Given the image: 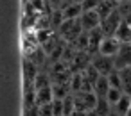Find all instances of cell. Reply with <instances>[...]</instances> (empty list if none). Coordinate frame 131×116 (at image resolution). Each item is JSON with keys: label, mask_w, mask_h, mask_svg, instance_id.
<instances>
[{"label": "cell", "mask_w": 131, "mask_h": 116, "mask_svg": "<svg viewBox=\"0 0 131 116\" xmlns=\"http://www.w3.org/2000/svg\"><path fill=\"white\" fill-rule=\"evenodd\" d=\"M124 22H126V23H129V25H131V13H129V14H127V16H126V18H124Z\"/></svg>", "instance_id": "obj_27"}, {"label": "cell", "mask_w": 131, "mask_h": 116, "mask_svg": "<svg viewBox=\"0 0 131 116\" xmlns=\"http://www.w3.org/2000/svg\"><path fill=\"white\" fill-rule=\"evenodd\" d=\"M117 7H118V6L113 2V0H101V4H99V7H97V13H99V16L104 20V18L110 16Z\"/></svg>", "instance_id": "obj_13"}, {"label": "cell", "mask_w": 131, "mask_h": 116, "mask_svg": "<svg viewBox=\"0 0 131 116\" xmlns=\"http://www.w3.org/2000/svg\"><path fill=\"white\" fill-rule=\"evenodd\" d=\"M124 95H126V93H124L122 89H118V88H111V89H110V93H108V96H106V100H108L111 105H115V104H117Z\"/></svg>", "instance_id": "obj_19"}, {"label": "cell", "mask_w": 131, "mask_h": 116, "mask_svg": "<svg viewBox=\"0 0 131 116\" xmlns=\"http://www.w3.org/2000/svg\"><path fill=\"white\" fill-rule=\"evenodd\" d=\"M86 112H88V111H77V109H75L70 116H86Z\"/></svg>", "instance_id": "obj_26"}, {"label": "cell", "mask_w": 131, "mask_h": 116, "mask_svg": "<svg viewBox=\"0 0 131 116\" xmlns=\"http://www.w3.org/2000/svg\"><path fill=\"white\" fill-rule=\"evenodd\" d=\"M104 38L106 36H104V32H102L101 27L95 29V31H92V32H88V52L92 55L99 54V47H101V43H102Z\"/></svg>", "instance_id": "obj_8"}, {"label": "cell", "mask_w": 131, "mask_h": 116, "mask_svg": "<svg viewBox=\"0 0 131 116\" xmlns=\"http://www.w3.org/2000/svg\"><path fill=\"white\" fill-rule=\"evenodd\" d=\"M129 36H131V25L126 23V22H122V25L118 27L115 38H117L120 43H127V41H129Z\"/></svg>", "instance_id": "obj_16"}, {"label": "cell", "mask_w": 131, "mask_h": 116, "mask_svg": "<svg viewBox=\"0 0 131 116\" xmlns=\"http://www.w3.org/2000/svg\"><path fill=\"white\" fill-rule=\"evenodd\" d=\"M110 89H111V84H110L108 77L101 75V79H99V80L95 82V86H93V93H95L99 98H106L108 93H110Z\"/></svg>", "instance_id": "obj_11"}, {"label": "cell", "mask_w": 131, "mask_h": 116, "mask_svg": "<svg viewBox=\"0 0 131 116\" xmlns=\"http://www.w3.org/2000/svg\"><path fill=\"white\" fill-rule=\"evenodd\" d=\"M113 61H115L117 70L129 68L131 66V45L129 43H122L120 45V50L117 52V55L113 57Z\"/></svg>", "instance_id": "obj_7"}, {"label": "cell", "mask_w": 131, "mask_h": 116, "mask_svg": "<svg viewBox=\"0 0 131 116\" xmlns=\"http://www.w3.org/2000/svg\"><path fill=\"white\" fill-rule=\"evenodd\" d=\"M129 109H131V96H129V95H124V96L113 105V112L118 114V116H126Z\"/></svg>", "instance_id": "obj_12"}, {"label": "cell", "mask_w": 131, "mask_h": 116, "mask_svg": "<svg viewBox=\"0 0 131 116\" xmlns=\"http://www.w3.org/2000/svg\"><path fill=\"white\" fill-rule=\"evenodd\" d=\"M127 43H129V45H131V36H129V41H127Z\"/></svg>", "instance_id": "obj_29"}, {"label": "cell", "mask_w": 131, "mask_h": 116, "mask_svg": "<svg viewBox=\"0 0 131 116\" xmlns=\"http://www.w3.org/2000/svg\"><path fill=\"white\" fill-rule=\"evenodd\" d=\"M122 22H124V18H122V14H120L118 7H117V9H115L110 16H106V18L102 20V23H101V29H102V32H104V36H115L117 31H118V27L122 25Z\"/></svg>", "instance_id": "obj_2"}, {"label": "cell", "mask_w": 131, "mask_h": 116, "mask_svg": "<svg viewBox=\"0 0 131 116\" xmlns=\"http://www.w3.org/2000/svg\"><path fill=\"white\" fill-rule=\"evenodd\" d=\"M86 116H99V114H97L95 111H88V112H86Z\"/></svg>", "instance_id": "obj_28"}, {"label": "cell", "mask_w": 131, "mask_h": 116, "mask_svg": "<svg viewBox=\"0 0 131 116\" xmlns=\"http://www.w3.org/2000/svg\"><path fill=\"white\" fill-rule=\"evenodd\" d=\"M92 64H93V66L97 68V71H99L101 75H104V77H108L113 70H117L113 57H108V55H102V54L92 55Z\"/></svg>", "instance_id": "obj_3"}, {"label": "cell", "mask_w": 131, "mask_h": 116, "mask_svg": "<svg viewBox=\"0 0 131 116\" xmlns=\"http://www.w3.org/2000/svg\"><path fill=\"white\" fill-rule=\"evenodd\" d=\"M108 80H110L111 88H118V89H122V84H120V73H118V70H113V71L108 75Z\"/></svg>", "instance_id": "obj_20"}, {"label": "cell", "mask_w": 131, "mask_h": 116, "mask_svg": "<svg viewBox=\"0 0 131 116\" xmlns=\"http://www.w3.org/2000/svg\"><path fill=\"white\" fill-rule=\"evenodd\" d=\"M118 73H120L122 91H124L126 95L131 96V66H129V68H122V70H118Z\"/></svg>", "instance_id": "obj_14"}, {"label": "cell", "mask_w": 131, "mask_h": 116, "mask_svg": "<svg viewBox=\"0 0 131 116\" xmlns=\"http://www.w3.org/2000/svg\"><path fill=\"white\" fill-rule=\"evenodd\" d=\"M74 100H75L77 111H93L99 102V96L95 93H75Z\"/></svg>", "instance_id": "obj_4"}, {"label": "cell", "mask_w": 131, "mask_h": 116, "mask_svg": "<svg viewBox=\"0 0 131 116\" xmlns=\"http://www.w3.org/2000/svg\"><path fill=\"white\" fill-rule=\"evenodd\" d=\"M47 4H49L50 11H54V9H63L65 0H47Z\"/></svg>", "instance_id": "obj_24"}, {"label": "cell", "mask_w": 131, "mask_h": 116, "mask_svg": "<svg viewBox=\"0 0 131 116\" xmlns=\"http://www.w3.org/2000/svg\"><path fill=\"white\" fill-rule=\"evenodd\" d=\"M113 116H118V114H115V112H113Z\"/></svg>", "instance_id": "obj_30"}, {"label": "cell", "mask_w": 131, "mask_h": 116, "mask_svg": "<svg viewBox=\"0 0 131 116\" xmlns=\"http://www.w3.org/2000/svg\"><path fill=\"white\" fill-rule=\"evenodd\" d=\"M63 16L65 20H79L83 16V4H70V6H65L63 9Z\"/></svg>", "instance_id": "obj_10"}, {"label": "cell", "mask_w": 131, "mask_h": 116, "mask_svg": "<svg viewBox=\"0 0 131 116\" xmlns=\"http://www.w3.org/2000/svg\"><path fill=\"white\" fill-rule=\"evenodd\" d=\"M74 111H75V100H74V95H68L67 98H63V114L70 116Z\"/></svg>", "instance_id": "obj_18"}, {"label": "cell", "mask_w": 131, "mask_h": 116, "mask_svg": "<svg viewBox=\"0 0 131 116\" xmlns=\"http://www.w3.org/2000/svg\"><path fill=\"white\" fill-rule=\"evenodd\" d=\"M120 45H122V43H120L115 36H106V38L102 39L101 47H99V54L108 55V57H115L117 52L120 50Z\"/></svg>", "instance_id": "obj_6"}, {"label": "cell", "mask_w": 131, "mask_h": 116, "mask_svg": "<svg viewBox=\"0 0 131 116\" xmlns=\"http://www.w3.org/2000/svg\"><path fill=\"white\" fill-rule=\"evenodd\" d=\"M101 0H84L83 2V11H97Z\"/></svg>", "instance_id": "obj_21"}, {"label": "cell", "mask_w": 131, "mask_h": 116, "mask_svg": "<svg viewBox=\"0 0 131 116\" xmlns=\"http://www.w3.org/2000/svg\"><path fill=\"white\" fill-rule=\"evenodd\" d=\"M79 22H81V27H83L84 32H92V31H95V29L101 27L102 18L99 16L97 11H84L83 16L79 18Z\"/></svg>", "instance_id": "obj_5"}, {"label": "cell", "mask_w": 131, "mask_h": 116, "mask_svg": "<svg viewBox=\"0 0 131 116\" xmlns=\"http://www.w3.org/2000/svg\"><path fill=\"white\" fill-rule=\"evenodd\" d=\"M99 116H113V105L106 100V98H99L95 109H93Z\"/></svg>", "instance_id": "obj_15"}, {"label": "cell", "mask_w": 131, "mask_h": 116, "mask_svg": "<svg viewBox=\"0 0 131 116\" xmlns=\"http://www.w3.org/2000/svg\"><path fill=\"white\" fill-rule=\"evenodd\" d=\"M52 107H54V116H65L63 114V100L61 98H54Z\"/></svg>", "instance_id": "obj_22"}, {"label": "cell", "mask_w": 131, "mask_h": 116, "mask_svg": "<svg viewBox=\"0 0 131 116\" xmlns=\"http://www.w3.org/2000/svg\"><path fill=\"white\" fill-rule=\"evenodd\" d=\"M40 116H54V107H52V104L40 105Z\"/></svg>", "instance_id": "obj_23"}, {"label": "cell", "mask_w": 131, "mask_h": 116, "mask_svg": "<svg viewBox=\"0 0 131 116\" xmlns=\"http://www.w3.org/2000/svg\"><path fill=\"white\" fill-rule=\"evenodd\" d=\"M83 32L84 31H83L79 20H65V23L58 29V36L67 43H74Z\"/></svg>", "instance_id": "obj_1"}, {"label": "cell", "mask_w": 131, "mask_h": 116, "mask_svg": "<svg viewBox=\"0 0 131 116\" xmlns=\"http://www.w3.org/2000/svg\"><path fill=\"white\" fill-rule=\"evenodd\" d=\"M24 116H40V107H38V105H34V107H29V109H25Z\"/></svg>", "instance_id": "obj_25"}, {"label": "cell", "mask_w": 131, "mask_h": 116, "mask_svg": "<svg viewBox=\"0 0 131 116\" xmlns=\"http://www.w3.org/2000/svg\"><path fill=\"white\" fill-rule=\"evenodd\" d=\"M54 89L52 86H45V88H40L36 89V105H45V104H52L54 102Z\"/></svg>", "instance_id": "obj_9"}, {"label": "cell", "mask_w": 131, "mask_h": 116, "mask_svg": "<svg viewBox=\"0 0 131 116\" xmlns=\"http://www.w3.org/2000/svg\"><path fill=\"white\" fill-rule=\"evenodd\" d=\"M81 73H83V77H84V79H86L90 84H93V86H95V82L101 79V73L97 71V68H95L93 64L86 66V70H84V71H81Z\"/></svg>", "instance_id": "obj_17"}]
</instances>
